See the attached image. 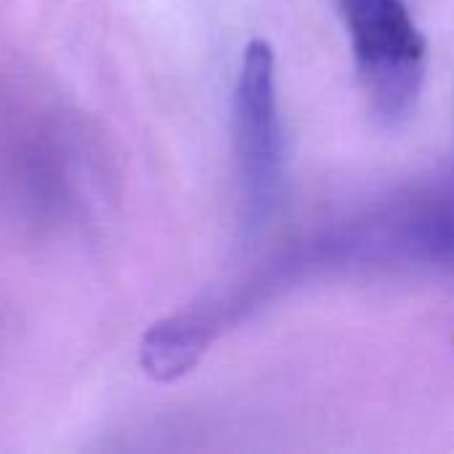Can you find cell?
<instances>
[{
    "instance_id": "6da1fadb",
    "label": "cell",
    "mask_w": 454,
    "mask_h": 454,
    "mask_svg": "<svg viewBox=\"0 0 454 454\" xmlns=\"http://www.w3.org/2000/svg\"><path fill=\"white\" fill-rule=\"evenodd\" d=\"M101 152L77 112L24 77L0 80V210L24 231L77 226L98 202Z\"/></svg>"
},
{
    "instance_id": "7a4b0ae2",
    "label": "cell",
    "mask_w": 454,
    "mask_h": 454,
    "mask_svg": "<svg viewBox=\"0 0 454 454\" xmlns=\"http://www.w3.org/2000/svg\"><path fill=\"white\" fill-rule=\"evenodd\" d=\"M231 144L239 194V223L255 237L282 200L285 184V136L277 104L274 51L255 37L245 45L234 96H231Z\"/></svg>"
},
{
    "instance_id": "3957f363",
    "label": "cell",
    "mask_w": 454,
    "mask_h": 454,
    "mask_svg": "<svg viewBox=\"0 0 454 454\" xmlns=\"http://www.w3.org/2000/svg\"><path fill=\"white\" fill-rule=\"evenodd\" d=\"M356 72L372 114L396 128L418 106L428 43L404 0H340Z\"/></svg>"
}]
</instances>
